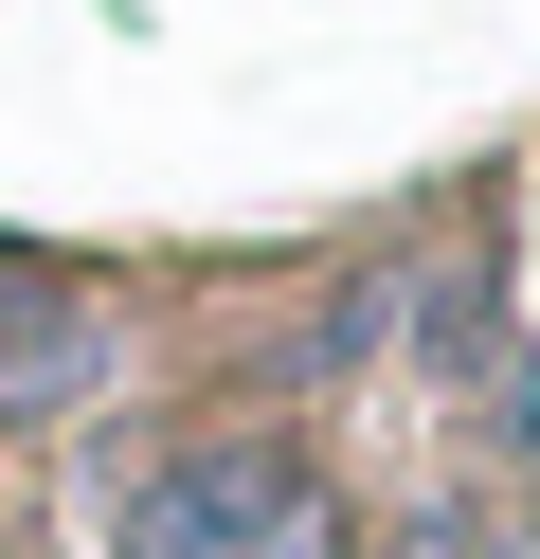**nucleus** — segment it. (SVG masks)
<instances>
[{"instance_id": "obj_1", "label": "nucleus", "mask_w": 540, "mask_h": 559, "mask_svg": "<svg viewBox=\"0 0 540 559\" xmlns=\"http://www.w3.org/2000/svg\"><path fill=\"white\" fill-rule=\"evenodd\" d=\"M108 559H324V469L288 433H163L91 487Z\"/></svg>"}, {"instance_id": "obj_2", "label": "nucleus", "mask_w": 540, "mask_h": 559, "mask_svg": "<svg viewBox=\"0 0 540 559\" xmlns=\"http://www.w3.org/2000/svg\"><path fill=\"white\" fill-rule=\"evenodd\" d=\"M108 361H127V325H108L91 271L0 253V415H72V397H108Z\"/></svg>"}, {"instance_id": "obj_3", "label": "nucleus", "mask_w": 540, "mask_h": 559, "mask_svg": "<svg viewBox=\"0 0 540 559\" xmlns=\"http://www.w3.org/2000/svg\"><path fill=\"white\" fill-rule=\"evenodd\" d=\"M379 559H540V523L504 506V487H451V506H415Z\"/></svg>"}]
</instances>
